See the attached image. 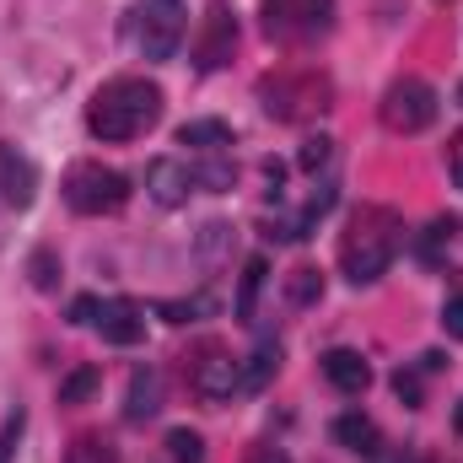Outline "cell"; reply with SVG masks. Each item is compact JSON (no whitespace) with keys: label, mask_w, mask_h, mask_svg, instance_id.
<instances>
[{"label":"cell","mask_w":463,"mask_h":463,"mask_svg":"<svg viewBox=\"0 0 463 463\" xmlns=\"http://www.w3.org/2000/svg\"><path fill=\"white\" fill-rule=\"evenodd\" d=\"M109 345H140L146 340V318H140V307L135 302H124V297H114V302H103L98 307V324H92Z\"/></svg>","instance_id":"obj_12"},{"label":"cell","mask_w":463,"mask_h":463,"mask_svg":"<svg viewBox=\"0 0 463 463\" xmlns=\"http://www.w3.org/2000/svg\"><path fill=\"white\" fill-rule=\"evenodd\" d=\"M189 388H194L200 404H232V393L242 388V366H237L222 345H205V355H200L194 372H189Z\"/></svg>","instance_id":"obj_8"},{"label":"cell","mask_w":463,"mask_h":463,"mask_svg":"<svg viewBox=\"0 0 463 463\" xmlns=\"http://www.w3.org/2000/svg\"><path fill=\"white\" fill-rule=\"evenodd\" d=\"M27 275H33V286H38V291H60V253H54L49 242H43V248H33Z\"/></svg>","instance_id":"obj_23"},{"label":"cell","mask_w":463,"mask_h":463,"mask_svg":"<svg viewBox=\"0 0 463 463\" xmlns=\"http://www.w3.org/2000/svg\"><path fill=\"white\" fill-rule=\"evenodd\" d=\"M393 393H399L410 410H420V377H415V372H393Z\"/></svg>","instance_id":"obj_29"},{"label":"cell","mask_w":463,"mask_h":463,"mask_svg":"<svg viewBox=\"0 0 463 463\" xmlns=\"http://www.w3.org/2000/svg\"><path fill=\"white\" fill-rule=\"evenodd\" d=\"M335 442L350 448V453H361V458H372V453H377V426H372L366 415H355V410H350V415L335 420Z\"/></svg>","instance_id":"obj_18"},{"label":"cell","mask_w":463,"mask_h":463,"mask_svg":"<svg viewBox=\"0 0 463 463\" xmlns=\"http://www.w3.org/2000/svg\"><path fill=\"white\" fill-rule=\"evenodd\" d=\"M0 194H5V205H16V211H27L33 194H38V167H33L16 146H5V140H0Z\"/></svg>","instance_id":"obj_11"},{"label":"cell","mask_w":463,"mask_h":463,"mask_svg":"<svg viewBox=\"0 0 463 463\" xmlns=\"http://www.w3.org/2000/svg\"><path fill=\"white\" fill-rule=\"evenodd\" d=\"M98 307H103L98 297H76L71 302V324H98Z\"/></svg>","instance_id":"obj_31"},{"label":"cell","mask_w":463,"mask_h":463,"mask_svg":"<svg viewBox=\"0 0 463 463\" xmlns=\"http://www.w3.org/2000/svg\"><path fill=\"white\" fill-rule=\"evenodd\" d=\"M259 98H264V114L269 118L302 124V118L324 114V109L335 103V81H329L324 71H280V76H269V81L259 87Z\"/></svg>","instance_id":"obj_3"},{"label":"cell","mask_w":463,"mask_h":463,"mask_svg":"<svg viewBox=\"0 0 463 463\" xmlns=\"http://www.w3.org/2000/svg\"><path fill=\"white\" fill-rule=\"evenodd\" d=\"M189 173H194V189H211V194H227L232 184H237V162H232L227 151H205Z\"/></svg>","instance_id":"obj_15"},{"label":"cell","mask_w":463,"mask_h":463,"mask_svg":"<svg viewBox=\"0 0 463 463\" xmlns=\"http://www.w3.org/2000/svg\"><path fill=\"white\" fill-rule=\"evenodd\" d=\"M420 463H458V458H448V453H431V458H420Z\"/></svg>","instance_id":"obj_35"},{"label":"cell","mask_w":463,"mask_h":463,"mask_svg":"<svg viewBox=\"0 0 463 463\" xmlns=\"http://www.w3.org/2000/svg\"><path fill=\"white\" fill-rule=\"evenodd\" d=\"M280 372V340H259V350L248 355V366H242V393H259V388H269V377Z\"/></svg>","instance_id":"obj_17"},{"label":"cell","mask_w":463,"mask_h":463,"mask_svg":"<svg viewBox=\"0 0 463 463\" xmlns=\"http://www.w3.org/2000/svg\"><path fill=\"white\" fill-rule=\"evenodd\" d=\"M458 431H463V404H458Z\"/></svg>","instance_id":"obj_36"},{"label":"cell","mask_w":463,"mask_h":463,"mask_svg":"<svg viewBox=\"0 0 463 463\" xmlns=\"http://www.w3.org/2000/svg\"><path fill=\"white\" fill-rule=\"evenodd\" d=\"M420 366H426V372H442V366H448V355H442V350H431V355H420Z\"/></svg>","instance_id":"obj_34"},{"label":"cell","mask_w":463,"mask_h":463,"mask_svg":"<svg viewBox=\"0 0 463 463\" xmlns=\"http://www.w3.org/2000/svg\"><path fill=\"white\" fill-rule=\"evenodd\" d=\"M335 27V0H264V33L275 43H313Z\"/></svg>","instance_id":"obj_6"},{"label":"cell","mask_w":463,"mask_h":463,"mask_svg":"<svg viewBox=\"0 0 463 463\" xmlns=\"http://www.w3.org/2000/svg\"><path fill=\"white\" fill-rule=\"evenodd\" d=\"M156 410H162V372L156 366H135L129 372V393H124V420L146 426Z\"/></svg>","instance_id":"obj_13"},{"label":"cell","mask_w":463,"mask_h":463,"mask_svg":"<svg viewBox=\"0 0 463 463\" xmlns=\"http://www.w3.org/2000/svg\"><path fill=\"white\" fill-rule=\"evenodd\" d=\"M103 393V366H76L71 377H60V404H92Z\"/></svg>","instance_id":"obj_19"},{"label":"cell","mask_w":463,"mask_h":463,"mask_svg":"<svg viewBox=\"0 0 463 463\" xmlns=\"http://www.w3.org/2000/svg\"><path fill=\"white\" fill-rule=\"evenodd\" d=\"M22 431H27V415H22V410H11V415L0 420V463H16V448H22Z\"/></svg>","instance_id":"obj_27"},{"label":"cell","mask_w":463,"mask_h":463,"mask_svg":"<svg viewBox=\"0 0 463 463\" xmlns=\"http://www.w3.org/2000/svg\"><path fill=\"white\" fill-rule=\"evenodd\" d=\"M442 329H448L453 340H463V291L458 297H448V307H442Z\"/></svg>","instance_id":"obj_30"},{"label":"cell","mask_w":463,"mask_h":463,"mask_svg":"<svg viewBox=\"0 0 463 463\" xmlns=\"http://www.w3.org/2000/svg\"><path fill=\"white\" fill-rule=\"evenodd\" d=\"M318 366H324V377H329L340 393H361V388L372 383V366H366V355H361V350H345V345H340V350H329Z\"/></svg>","instance_id":"obj_14"},{"label":"cell","mask_w":463,"mask_h":463,"mask_svg":"<svg viewBox=\"0 0 463 463\" xmlns=\"http://www.w3.org/2000/svg\"><path fill=\"white\" fill-rule=\"evenodd\" d=\"M129 200V178L118 167H103V162H76L71 178H65V205L76 216H114Z\"/></svg>","instance_id":"obj_4"},{"label":"cell","mask_w":463,"mask_h":463,"mask_svg":"<svg viewBox=\"0 0 463 463\" xmlns=\"http://www.w3.org/2000/svg\"><path fill=\"white\" fill-rule=\"evenodd\" d=\"M329 156H335V140L329 135H313V140H302V173H318V167H329Z\"/></svg>","instance_id":"obj_28"},{"label":"cell","mask_w":463,"mask_h":463,"mask_svg":"<svg viewBox=\"0 0 463 463\" xmlns=\"http://www.w3.org/2000/svg\"><path fill=\"white\" fill-rule=\"evenodd\" d=\"M232 49H237V16L227 11V0H216L211 16H205V27H200L194 65H200V71H222V65L232 60Z\"/></svg>","instance_id":"obj_9"},{"label":"cell","mask_w":463,"mask_h":463,"mask_svg":"<svg viewBox=\"0 0 463 463\" xmlns=\"http://www.w3.org/2000/svg\"><path fill=\"white\" fill-rule=\"evenodd\" d=\"M383 124L393 129V135H420L431 118H437V92L420 81V76H399L388 92H383Z\"/></svg>","instance_id":"obj_7"},{"label":"cell","mask_w":463,"mask_h":463,"mask_svg":"<svg viewBox=\"0 0 463 463\" xmlns=\"http://www.w3.org/2000/svg\"><path fill=\"white\" fill-rule=\"evenodd\" d=\"M65 463H118V448L103 431H81V437L65 448Z\"/></svg>","instance_id":"obj_22"},{"label":"cell","mask_w":463,"mask_h":463,"mask_svg":"<svg viewBox=\"0 0 463 463\" xmlns=\"http://www.w3.org/2000/svg\"><path fill=\"white\" fill-rule=\"evenodd\" d=\"M189 33V5L184 0H140L135 5V49L146 60H173Z\"/></svg>","instance_id":"obj_5"},{"label":"cell","mask_w":463,"mask_h":463,"mask_svg":"<svg viewBox=\"0 0 463 463\" xmlns=\"http://www.w3.org/2000/svg\"><path fill=\"white\" fill-rule=\"evenodd\" d=\"M453 232H458V216H437L431 227L420 232V242H415V253H420L426 264H437V259H442V242H453Z\"/></svg>","instance_id":"obj_24"},{"label":"cell","mask_w":463,"mask_h":463,"mask_svg":"<svg viewBox=\"0 0 463 463\" xmlns=\"http://www.w3.org/2000/svg\"><path fill=\"white\" fill-rule=\"evenodd\" d=\"M156 118H162V87L140 81V76H118L109 87H98L87 103V129L103 146H124V140L146 135Z\"/></svg>","instance_id":"obj_1"},{"label":"cell","mask_w":463,"mask_h":463,"mask_svg":"<svg viewBox=\"0 0 463 463\" xmlns=\"http://www.w3.org/2000/svg\"><path fill=\"white\" fill-rule=\"evenodd\" d=\"M211 313V297H189V302H156V318H167V324H194V318H205Z\"/></svg>","instance_id":"obj_26"},{"label":"cell","mask_w":463,"mask_h":463,"mask_svg":"<svg viewBox=\"0 0 463 463\" xmlns=\"http://www.w3.org/2000/svg\"><path fill=\"white\" fill-rule=\"evenodd\" d=\"M189 189H194V173H189V162H178V156H156V162L146 167V194H151L156 205L178 211V205L189 200Z\"/></svg>","instance_id":"obj_10"},{"label":"cell","mask_w":463,"mask_h":463,"mask_svg":"<svg viewBox=\"0 0 463 463\" xmlns=\"http://www.w3.org/2000/svg\"><path fill=\"white\" fill-rule=\"evenodd\" d=\"M264 275H269V264L264 259H248L242 264V286H237V324H253V302H259V286H264Z\"/></svg>","instance_id":"obj_21"},{"label":"cell","mask_w":463,"mask_h":463,"mask_svg":"<svg viewBox=\"0 0 463 463\" xmlns=\"http://www.w3.org/2000/svg\"><path fill=\"white\" fill-rule=\"evenodd\" d=\"M248 463H291V458H286L280 448H253V453H248Z\"/></svg>","instance_id":"obj_33"},{"label":"cell","mask_w":463,"mask_h":463,"mask_svg":"<svg viewBox=\"0 0 463 463\" xmlns=\"http://www.w3.org/2000/svg\"><path fill=\"white\" fill-rule=\"evenodd\" d=\"M399 242H404L399 211H388V205H361V211L350 216L345 237H340V269H345V280H355V286L383 280L388 264H393V253H399Z\"/></svg>","instance_id":"obj_2"},{"label":"cell","mask_w":463,"mask_h":463,"mask_svg":"<svg viewBox=\"0 0 463 463\" xmlns=\"http://www.w3.org/2000/svg\"><path fill=\"white\" fill-rule=\"evenodd\" d=\"M448 173H453V184L463 189V129L448 140Z\"/></svg>","instance_id":"obj_32"},{"label":"cell","mask_w":463,"mask_h":463,"mask_svg":"<svg viewBox=\"0 0 463 463\" xmlns=\"http://www.w3.org/2000/svg\"><path fill=\"white\" fill-rule=\"evenodd\" d=\"M167 458L173 463H205V437L189 431V426H173L167 431Z\"/></svg>","instance_id":"obj_25"},{"label":"cell","mask_w":463,"mask_h":463,"mask_svg":"<svg viewBox=\"0 0 463 463\" xmlns=\"http://www.w3.org/2000/svg\"><path fill=\"white\" fill-rule=\"evenodd\" d=\"M318 297H324V269L297 264V269L286 275V302H291V307H313Z\"/></svg>","instance_id":"obj_20"},{"label":"cell","mask_w":463,"mask_h":463,"mask_svg":"<svg viewBox=\"0 0 463 463\" xmlns=\"http://www.w3.org/2000/svg\"><path fill=\"white\" fill-rule=\"evenodd\" d=\"M458 103H463V81H458Z\"/></svg>","instance_id":"obj_37"},{"label":"cell","mask_w":463,"mask_h":463,"mask_svg":"<svg viewBox=\"0 0 463 463\" xmlns=\"http://www.w3.org/2000/svg\"><path fill=\"white\" fill-rule=\"evenodd\" d=\"M178 146H194V151H227L232 146V124L222 118H189L178 129Z\"/></svg>","instance_id":"obj_16"}]
</instances>
